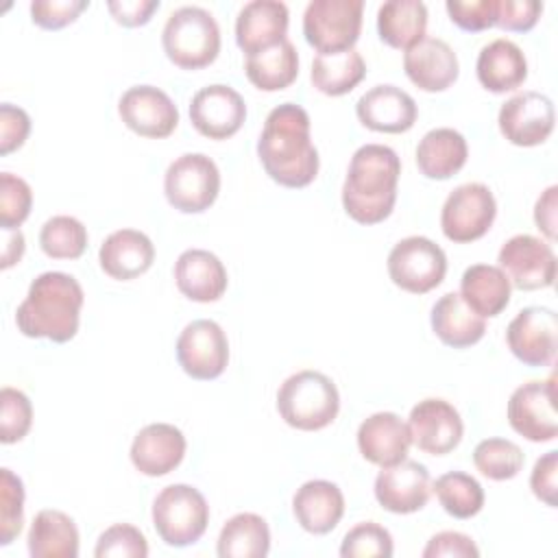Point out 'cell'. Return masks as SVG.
<instances>
[{"instance_id":"42","label":"cell","mask_w":558,"mask_h":558,"mask_svg":"<svg viewBox=\"0 0 558 558\" xmlns=\"http://www.w3.org/2000/svg\"><path fill=\"white\" fill-rule=\"evenodd\" d=\"M33 425L31 399L11 386L0 390V440L4 445L20 442Z\"/></svg>"},{"instance_id":"40","label":"cell","mask_w":558,"mask_h":558,"mask_svg":"<svg viewBox=\"0 0 558 558\" xmlns=\"http://www.w3.org/2000/svg\"><path fill=\"white\" fill-rule=\"evenodd\" d=\"M24 484L11 469H0V545H11L24 525Z\"/></svg>"},{"instance_id":"28","label":"cell","mask_w":558,"mask_h":558,"mask_svg":"<svg viewBox=\"0 0 558 558\" xmlns=\"http://www.w3.org/2000/svg\"><path fill=\"white\" fill-rule=\"evenodd\" d=\"M475 74L480 85L493 94L514 92L527 78V59L512 39L499 37L480 50Z\"/></svg>"},{"instance_id":"1","label":"cell","mask_w":558,"mask_h":558,"mask_svg":"<svg viewBox=\"0 0 558 558\" xmlns=\"http://www.w3.org/2000/svg\"><path fill=\"white\" fill-rule=\"evenodd\" d=\"M310 113L294 102L270 109L257 140V157L266 174L283 187H305L318 174V150L310 135Z\"/></svg>"},{"instance_id":"24","label":"cell","mask_w":558,"mask_h":558,"mask_svg":"<svg viewBox=\"0 0 558 558\" xmlns=\"http://www.w3.org/2000/svg\"><path fill=\"white\" fill-rule=\"evenodd\" d=\"M174 283L185 299L214 303L225 294L229 277L218 255L205 248H187L174 262Z\"/></svg>"},{"instance_id":"35","label":"cell","mask_w":558,"mask_h":558,"mask_svg":"<svg viewBox=\"0 0 558 558\" xmlns=\"http://www.w3.org/2000/svg\"><path fill=\"white\" fill-rule=\"evenodd\" d=\"M244 74L262 92H279L290 87L299 76V54L290 39L246 57Z\"/></svg>"},{"instance_id":"44","label":"cell","mask_w":558,"mask_h":558,"mask_svg":"<svg viewBox=\"0 0 558 558\" xmlns=\"http://www.w3.org/2000/svg\"><path fill=\"white\" fill-rule=\"evenodd\" d=\"M96 558H146L148 541L142 530L131 523L109 525L96 541Z\"/></svg>"},{"instance_id":"16","label":"cell","mask_w":558,"mask_h":558,"mask_svg":"<svg viewBox=\"0 0 558 558\" xmlns=\"http://www.w3.org/2000/svg\"><path fill=\"white\" fill-rule=\"evenodd\" d=\"M554 102L541 92H519L510 96L497 116L501 135L514 146H538L554 131Z\"/></svg>"},{"instance_id":"34","label":"cell","mask_w":558,"mask_h":558,"mask_svg":"<svg viewBox=\"0 0 558 558\" xmlns=\"http://www.w3.org/2000/svg\"><path fill=\"white\" fill-rule=\"evenodd\" d=\"M270 551V527L255 512H238L222 525L216 543L220 558H264Z\"/></svg>"},{"instance_id":"6","label":"cell","mask_w":558,"mask_h":558,"mask_svg":"<svg viewBox=\"0 0 558 558\" xmlns=\"http://www.w3.org/2000/svg\"><path fill=\"white\" fill-rule=\"evenodd\" d=\"M153 527L170 547H187L201 541L209 523L205 495L190 484H170L153 501Z\"/></svg>"},{"instance_id":"33","label":"cell","mask_w":558,"mask_h":558,"mask_svg":"<svg viewBox=\"0 0 558 558\" xmlns=\"http://www.w3.org/2000/svg\"><path fill=\"white\" fill-rule=\"evenodd\" d=\"M427 7L421 0H388L377 11L379 39L397 50H408L425 37Z\"/></svg>"},{"instance_id":"45","label":"cell","mask_w":558,"mask_h":558,"mask_svg":"<svg viewBox=\"0 0 558 558\" xmlns=\"http://www.w3.org/2000/svg\"><path fill=\"white\" fill-rule=\"evenodd\" d=\"M449 20L469 33L493 28L497 22V0H447Z\"/></svg>"},{"instance_id":"52","label":"cell","mask_w":558,"mask_h":558,"mask_svg":"<svg viewBox=\"0 0 558 558\" xmlns=\"http://www.w3.org/2000/svg\"><path fill=\"white\" fill-rule=\"evenodd\" d=\"M556 207H558V185H549L534 205V222L549 242L556 240Z\"/></svg>"},{"instance_id":"15","label":"cell","mask_w":558,"mask_h":558,"mask_svg":"<svg viewBox=\"0 0 558 558\" xmlns=\"http://www.w3.org/2000/svg\"><path fill=\"white\" fill-rule=\"evenodd\" d=\"M118 116L140 137L163 140L179 124L174 100L155 85H133L118 100Z\"/></svg>"},{"instance_id":"23","label":"cell","mask_w":558,"mask_h":558,"mask_svg":"<svg viewBox=\"0 0 558 558\" xmlns=\"http://www.w3.org/2000/svg\"><path fill=\"white\" fill-rule=\"evenodd\" d=\"M405 76L423 92H445L460 74L458 54L438 37H423L403 54Z\"/></svg>"},{"instance_id":"14","label":"cell","mask_w":558,"mask_h":558,"mask_svg":"<svg viewBox=\"0 0 558 558\" xmlns=\"http://www.w3.org/2000/svg\"><path fill=\"white\" fill-rule=\"evenodd\" d=\"M510 353L525 366H549L558 349V314L549 307H523L506 329Z\"/></svg>"},{"instance_id":"37","label":"cell","mask_w":558,"mask_h":558,"mask_svg":"<svg viewBox=\"0 0 558 558\" xmlns=\"http://www.w3.org/2000/svg\"><path fill=\"white\" fill-rule=\"evenodd\" d=\"M432 490L438 497L442 510L453 519H471L484 508V488L469 473H442L432 484Z\"/></svg>"},{"instance_id":"3","label":"cell","mask_w":558,"mask_h":558,"mask_svg":"<svg viewBox=\"0 0 558 558\" xmlns=\"http://www.w3.org/2000/svg\"><path fill=\"white\" fill-rule=\"evenodd\" d=\"M401 174L399 155L384 144L360 146L342 183V207L360 225L384 222L397 203Z\"/></svg>"},{"instance_id":"31","label":"cell","mask_w":558,"mask_h":558,"mask_svg":"<svg viewBox=\"0 0 558 558\" xmlns=\"http://www.w3.org/2000/svg\"><path fill=\"white\" fill-rule=\"evenodd\" d=\"M26 547L33 558H76L78 527L70 514L44 508L28 527Z\"/></svg>"},{"instance_id":"47","label":"cell","mask_w":558,"mask_h":558,"mask_svg":"<svg viewBox=\"0 0 558 558\" xmlns=\"http://www.w3.org/2000/svg\"><path fill=\"white\" fill-rule=\"evenodd\" d=\"M541 13L543 2L538 0H497L495 26L512 33H527L536 26Z\"/></svg>"},{"instance_id":"10","label":"cell","mask_w":558,"mask_h":558,"mask_svg":"<svg viewBox=\"0 0 558 558\" xmlns=\"http://www.w3.org/2000/svg\"><path fill=\"white\" fill-rule=\"evenodd\" d=\"M497 216V201L484 183H462L449 192L440 209V229L447 240L469 244L488 233Z\"/></svg>"},{"instance_id":"30","label":"cell","mask_w":558,"mask_h":558,"mask_svg":"<svg viewBox=\"0 0 558 558\" xmlns=\"http://www.w3.org/2000/svg\"><path fill=\"white\" fill-rule=\"evenodd\" d=\"M469 157L462 133L449 126L427 131L416 146V166L425 179L445 181L458 174Z\"/></svg>"},{"instance_id":"21","label":"cell","mask_w":558,"mask_h":558,"mask_svg":"<svg viewBox=\"0 0 558 558\" xmlns=\"http://www.w3.org/2000/svg\"><path fill=\"white\" fill-rule=\"evenodd\" d=\"M355 116L362 126L377 133H405L414 126L418 109L414 98L397 85L384 83L371 87L355 102Z\"/></svg>"},{"instance_id":"41","label":"cell","mask_w":558,"mask_h":558,"mask_svg":"<svg viewBox=\"0 0 558 558\" xmlns=\"http://www.w3.org/2000/svg\"><path fill=\"white\" fill-rule=\"evenodd\" d=\"M395 554V543L390 532L375 523V521H362L353 525L340 545L342 558H390Z\"/></svg>"},{"instance_id":"43","label":"cell","mask_w":558,"mask_h":558,"mask_svg":"<svg viewBox=\"0 0 558 558\" xmlns=\"http://www.w3.org/2000/svg\"><path fill=\"white\" fill-rule=\"evenodd\" d=\"M33 207L31 185L11 172L0 174V227L2 231H15L28 218Z\"/></svg>"},{"instance_id":"12","label":"cell","mask_w":558,"mask_h":558,"mask_svg":"<svg viewBox=\"0 0 558 558\" xmlns=\"http://www.w3.org/2000/svg\"><path fill=\"white\" fill-rule=\"evenodd\" d=\"M510 427L530 442H549L558 434L556 377L521 384L508 399Z\"/></svg>"},{"instance_id":"49","label":"cell","mask_w":558,"mask_h":558,"mask_svg":"<svg viewBox=\"0 0 558 558\" xmlns=\"http://www.w3.org/2000/svg\"><path fill=\"white\" fill-rule=\"evenodd\" d=\"M477 556H480V549L473 543V538L453 530L434 534L423 549V558H477Z\"/></svg>"},{"instance_id":"20","label":"cell","mask_w":558,"mask_h":558,"mask_svg":"<svg viewBox=\"0 0 558 558\" xmlns=\"http://www.w3.org/2000/svg\"><path fill=\"white\" fill-rule=\"evenodd\" d=\"M185 449L187 442L179 427L170 423H150L135 434L129 458L142 475L161 477L183 462Z\"/></svg>"},{"instance_id":"2","label":"cell","mask_w":558,"mask_h":558,"mask_svg":"<svg viewBox=\"0 0 558 558\" xmlns=\"http://www.w3.org/2000/svg\"><path fill=\"white\" fill-rule=\"evenodd\" d=\"M83 303V288L72 275L41 272L31 281L24 301L15 310L17 331L26 338L70 342L78 331Z\"/></svg>"},{"instance_id":"13","label":"cell","mask_w":558,"mask_h":558,"mask_svg":"<svg viewBox=\"0 0 558 558\" xmlns=\"http://www.w3.org/2000/svg\"><path fill=\"white\" fill-rule=\"evenodd\" d=\"M499 268L517 290H541L554 286L556 255L545 240L519 233L506 240L497 255Z\"/></svg>"},{"instance_id":"25","label":"cell","mask_w":558,"mask_h":558,"mask_svg":"<svg viewBox=\"0 0 558 558\" xmlns=\"http://www.w3.org/2000/svg\"><path fill=\"white\" fill-rule=\"evenodd\" d=\"M408 425L395 412H375L357 427V449L364 460L377 466H392L408 458Z\"/></svg>"},{"instance_id":"26","label":"cell","mask_w":558,"mask_h":558,"mask_svg":"<svg viewBox=\"0 0 558 558\" xmlns=\"http://www.w3.org/2000/svg\"><path fill=\"white\" fill-rule=\"evenodd\" d=\"M105 275L116 281H131L144 275L155 262L150 238L137 229H118L105 238L98 251Z\"/></svg>"},{"instance_id":"27","label":"cell","mask_w":558,"mask_h":558,"mask_svg":"<svg viewBox=\"0 0 558 558\" xmlns=\"http://www.w3.org/2000/svg\"><path fill=\"white\" fill-rule=\"evenodd\" d=\"M292 512L305 532L329 534L344 514V495L333 482L310 480L296 488Z\"/></svg>"},{"instance_id":"11","label":"cell","mask_w":558,"mask_h":558,"mask_svg":"<svg viewBox=\"0 0 558 558\" xmlns=\"http://www.w3.org/2000/svg\"><path fill=\"white\" fill-rule=\"evenodd\" d=\"M177 362L185 375L198 381L216 379L229 364V340L216 320L198 318L177 338Z\"/></svg>"},{"instance_id":"46","label":"cell","mask_w":558,"mask_h":558,"mask_svg":"<svg viewBox=\"0 0 558 558\" xmlns=\"http://www.w3.org/2000/svg\"><path fill=\"white\" fill-rule=\"evenodd\" d=\"M89 7L87 0H33L31 20L39 28L59 31L72 22Z\"/></svg>"},{"instance_id":"38","label":"cell","mask_w":558,"mask_h":558,"mask_svg":"<svg viewBox=\"0 0 558 558\" xmlns=\"http://www.w3.org/2000/svg\"><path fill=\"white\" fill-rule=\"evenodd\" d=\"M39 246L52 259H78L87 248V229L74 216H52L41 225Z\"/></svg>"},{"instance_id":"50","label":"cell","mask_w":558,"mask_h":558,"mask_svg":"<svg viewBox=\"0 0 558 558\" xmlns=\"http://www.w3.org/2000/svg\"><path fill=\"white\" fill-rule=\"evenodd\" d=\"M556 473H558V451H547L534 462L530 475V488L536 499L556 508Z\"/></svg>"},{"instance_id":"17","label":"cell","mask_w":558,"mask_h":558,"mask_svg":"<svg viewBox=\"0 0 558 558\" xmlns=\"http://www.w3.org/2000/svg\"><path fill=\"white\" fill-rule=\"evenodd\" d=\"M408 432L412 445L429 456L451 453L464 434V423L460 412L445 399H423L408 416Z\"/></svg>"},{"instance_id":"51","label":"cell","mask_w":558,"mask_h":558,"mask_svg":"<svg viewBox=\"0 0 558 558\" xmlns=\"http://www.w3.org/2000/svg\"><path fill=\"white\" fill-rule=\"evenodd\" d=\"M107 9L118 24L135 28L150 22L153 13L159 9V0H109Z\"/></svg>"},{"instance_id":"19","label":"cell","mask_w":558,"mask_h":558,"mask_svg":"<svg viewBox=\"0 0 558 558\" xmlns=\"http://www.w3.org/2000/svg\"><path fill=\"white\" fill-rule=\"evenodd\" d=\"M246 120L244 98L229 85L214 83L201 87L190 102L192 126L209 140H227L235 135Z\"/></svg>"},{"instance_id":"22","label":"cell","mask_w":558,"mask_h":558,"mask_svg":"<svg viewBox=\"0 0 558 558\" xmlns=\"http://www.w3.org/2000/svg\"><path fill=\"white\" fill-rule=\"evenodd\" d=\"M288 7L279 0H251L235 17V44L248 57L288 39Z\"/></svg>"},{"instance_id":"9","label":"cell","mask_w":558,"mask_h":558,"mask_svg":"<svg viewBox=\"0 0 558 558\" xmlns=\"http://www.w3.org/2000/svg\"><path fill=\"white\" fill-rule=\"evenodd\" d=\"M390 281L410 292L425 294L438 288L447 275L445 251L425 235H408L399 240L388 253Z\"/></svg>"},{"instance_id":"53","label":"cell","mask_w":558,"mask_h":558,"mask_svg":"<svg viewBox=\"0 0 558 558\" xmlns=\"http://www.w3.org/2000/svg\"><path fill=\"white\" fill-rule=\"evenodd\" d=\"M24 255V235L20 229L4 231V248H2V270L11 268Z\"/></svg>"},{"instance_id":"18","label":"cell","mask_w":558,"mask_h":558,"mask_svg":"<svg viewBox=\"0 0 558 558\" xmlns=\"http://www.w3.org/2000/svg\"><path fill=\"white\" fill-rule=\"evenodd\" d=\"M373 493L377 504L392 514L418 512L432 495L429 471L425 464L408 458L392 466H381Z\"/></svg>"},{"instance_id":"39","label":"cell","mask_w":558,"mask_h":558,"mask_svg":"<svg viewBox=\"0 0 558 558\" xmlns=\"http://www.w3.org/2000/svg\"><path fill=\"white\" fill-rule=\"evenodd\" d=\"M523 462L525 456L521 447L508 438H484L473 449L475 469L493 482L517 477L523 469Z\"/></svg>"},{"instance_id":"48","label":"cell","mask_w":558,"mask_h":558,"mask_svg":"<svg viewBox=\"0 0 558 558\" xmlns=\"http://www.w3.org/2000/svg\"><path fill=\"white\" fill-rule=\"evenodd\" d=\"M31 133V116L11 102L0 105V155H9L24 146Z\"/></svg>"},{"instance_id":"7","label":"cell","mask_w":558,"mask_h":558,"mask_svg":"<svg viewBox=\"0 0 558 558\" xmlns=\"http://www.w3.org/2000/svg\"><path fill=\"white\" fill-rule=\"evenodd\" d=\"M220 192V170L216 161L203 153H185L177 157L163 174V194L181 214L207 211Z\"/></svg>"},{"instance_id":"32","label":"cell","mask_w":558,"mask_h":558,"mask_svg":"<svg viewBox=\"0 0 558 558\" xmlns=\"http://www.w3.org/2000/svg\"><path fill=\"white\" fill-rule=\"evenodd\" d=\"M510 281L499 266L473 264L462 272L460 296L482 318L499 316L510 303Z\"/></svg>"},{"instance_id":"8","label":"cell","mask_w":558,"mask_h":558,"mask_svg":"<svg viewBox=\"0 0 558 558\" xmlns=\"http://www.w3.org/2000/svg\"><path fill=\"white\" fill-rule=\"evenodd\" d=\"M362 0H312L303 13V35L318 54L355 46L362 31Z\"/></svg>"},{"instance_id":"5","label":"cell","mask_w":558,"mask_h":558,"mask_svg":"<svg viewBox=\"0 0 558 558\" xmlns=\"http://www.w3.org/2000/svg\"><path fill=\"white\" fill-rule=\"evenodd\" d=\"M161 46L177 68L201 70L211 65L220 52V26L207 9L181 7L168 15Z\"/></svg>"},{"instance_id":"36","label":"cell","mask_w":558,"mask_h":558,"mask_svg":"<svg viewBox=\"0 0 558 558\" xmlns=\"http://www.w3.org/2000/svg\"><path fill=\"white\" fill-rule=\"evenodd\" d=\"M366 76V63L355 48L316 54L312 61V85L325 96H344Z\"/></svg>"},{"instance_id":"29","label":"cell","mask_w":558,"mask_h":558,"mask_svg":"<svg viewBox=\"0 0 558 558\" xmlns=\"http://www.w3.org/2000/svg\"><path fill=\"white\" fill-rule=\"evenodd\" d=\"M429 323L436 338L451 349L473 347L486 333V320L462 301L460 292L442 294L432 307Z\"/></svg>"},{"instance_id":"4","label":"cell","mask_w":558,"mask_h":558,"mask_svg":"<svg viewBox=\"0 0 558 558\" xmlns=\"http://www.w3.org/2000/svg\"><path fill=\"white\" fill-rule=\"evenodd\" d=\"M340 410L336 384L320 371H299L277 390V412L286 425L318 432L331 425Z\"/></svg>"}]
</instances>
